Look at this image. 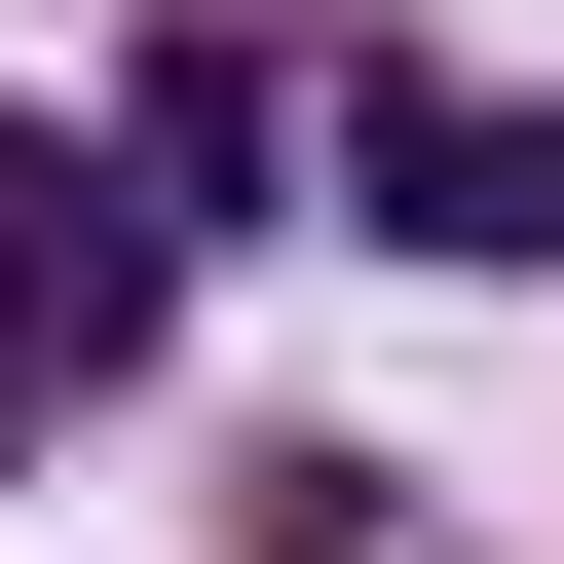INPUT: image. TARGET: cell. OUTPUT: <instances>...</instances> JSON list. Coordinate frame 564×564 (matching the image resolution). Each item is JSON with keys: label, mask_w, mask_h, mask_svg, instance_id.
<instances>
[{"label": "cell", "mask_w": 564, "mask_h": 564, "mask_svg": "<svg viewBox=\"0 0 564 564\" xmlns=\"http://www.w3.org/2000/svg\"><path fill=\"white\" fill-rule=\"evenodd\" d=\"M377 226H414V263H564V113H452V76H377Z\"/></svg>", "instance_id": "7a4b0ae2"}, {"label": "cell", "mask_w": 564, "mask_h": 564, "mask_svg": "<svg viewBox=\"0 0 564 564\" xmlns=\"http://www.w3.org/2000/svg\"><path fill=\"white\" fill-rule=\"evenodd\" d=\"M151 263H188V226H151L113 151H39V113H0V377H113V339H151Z\"/></svg>", "instance_id": "6da1fadb"}]
</instances>
